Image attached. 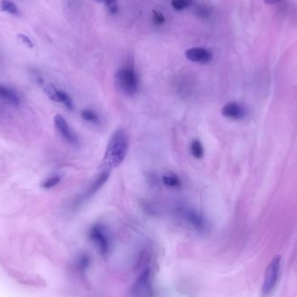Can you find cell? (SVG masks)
Listing matches in <instances>:
<instances>
[{
    "mask_svg": "<svg viewBox=\"0 0 297 297\" xmlns=\"http://www.w3.org/2000/svg\"><path fill=\"white\" fill-rule=\"evenodd\" d=\"M129 149V136L124 129L113 132L106 147L104 164L108 169H115L126 157Z\"/></svg>",
    "mask_w": 297,
    "mask_h": 297,
    "instance_id": "1",
    "label": "cell"
},
{
    "mask_svg": "<svg viewBox=\"0 0 297 297\" xmlns=\"http://www.w3.org/2000/svg\"><path fill=\"white\" fill-rule=\"evenodd\" d=\"M115 82L117 87L125 96H134L139 89V77L132 66L120 68L116 74Z\"/></svg>",
    "mask_w": 297,
    "mask_h": 297,
    "instance_id": "2",
    "label": "cell"
},
{
    "mask_svg": "<svg viewBox=\"0 0 297 297\" xmlns=\"http://www.w3.org/2000/svg\"><path fill=\"white\" fill-rule=\"evenodd\" d=\"M281 268V256H276L269 262L266 268L264 281L262 283V294L263 296H268L274 290L277 283L279 272Z\"/></svg>",
    "mask_w": 297,
    "mask_h": 297,
    "instance_id": "3",
    "label": "cell"
},
{
    "mask_svg": "<svg viewBox=\"0 0 297 297\" xmlns=\"http://www.w3.org/2000/svg\"><path fill=\"white\" fill-rule=\"evenodd\" d=\"M176 213L178 217L185 221L192 227L195 230H204L206 228V220L205 217L195 211V209L185 206V205H179L176 209Z\"/></svg>",
    "mask_w": 297,
    "mask_h": 297,
    "instance_id": "4",
    "label": "cell"
},
{
    "mask_svg": "<svg viewBox=\"0 0 297 297\" xmlns=\"http://www.w3.org/2000/svg\"><path fill=\"white\" fill-rule=\"evenodd\" d=\"M109 176L110 170H105L102 173H100L98 176H96L94 181L90 182L88 188L82 193V195L77 198L76 205H80L81 203H83L88 198L91 197L94 194H96V192L98 191L99 189L102 188L103 186L105 185V183L108 181Z\"/></svg>",
    "mask_w": 297,
    "mask_h": 297,
    "instance_id": "5",
    "label": "cell"
},
{
    "mask_svg": "<svg viewBox=\"0 0 297 297\" xmlns=\"http://www.w3.org/2000/svg\"><path fill=\"white\" fill-rule=\"evenodd\" d=\"M54 124L56 128L58 130L61 137L64 138L69 144L72 145L78 144V138L77 135L74 133L73 131L70 129V125H68L67 121L65 120L63 116L56 115L54 117Z\"/></svg>",
    "mask_w": 297,
    "mask_h": 297,
    "instance_id": "6",
    "label": "cell"
},
{
    "mask_svg": "<svg viewBox=\"0 0 297 297\" xmlns=\"http://www.w3.org/2000/svg\"><path fill=\"white\" fill-rule=\"evenodd\" d=\"M185 57L188 60L194 63L205 64H209L212 60L213 54L208 49L193 47L185 51Z\"/></svg>",
    "mask_w": 297,
    "mask_h": 297,
    "instance_id": "7",
    "label": "cell"
},
{
    "mask_svg": "<svg viewBox=\"0 0 297 297\" xmlns=\"http://www.w3.org/2000/svg\"><path fill=\"white\" fill-rule=\"evenodd\" d=\"M222 114L227 119L232 120H241L248 115V111L241 104L236 102L228 103L223 107Z\"/></svg>",
    "mask_w": 297,
    "mask_h": 297,
    "instance_id": "8",
    "label": "cell"
},
{
    "mask_svg": "<svg viewBox=\"0 0 297 297\" xmlns=\"http://www.w3.org/2000/svg\"><path fill=\"white\" fill-rule=\"evenodd\" d=\"M89 236H90V238L98 245L100 249L106 250L108 248L109 240H108L105 228L101 225H99V224L94 225L89 231Z\"/></svg>",
    "mask_w": 297,
    "mask_h": 297,
    "instance_id": "9",
    "label": "cell"
},
{
    "mask_svg": "<svg viewBox=\"0 0 297 297\" xmlns=\"http://www.w3.org/2000/svg\"><path fill=\"white\" fill-rule=\"evenodd\" d=\"M0 99L10 106L18 107L20 105V98L10 87L0 84Z\"/></svg>",
    "mask_w": 297,
    "mask_h": 297,
    "instance_id": "10",
    "label": "cell"
},
{
    "mask_svg": "<svg viewBox=\"0 0 297 297\" xmlns=\"http://www.w3.org/2000/svg\"><path fill=\"white\" fill-rule=\"evenodd\" d=\"M51 100H53L55 102L62 103L64 104V106L67 108L69 111H73L74 106L72 99L70 97L67 93L61 90L56 88V89L51 93Z\"/></svg>",
    "mask_w": 297,
    "mask_h": 297,
    "instance_id": "11",
    "label": "cell"
},
{
    "mask_svg": "<svg viewBox=\"0 0 297 297\" xmlns=\"http://www.w3.org/2000/svg\"><path fill=\"white\" fill-rule=\"evenodd\" d=\"M163 182L164 185L169 188H178L182 186L181 179L175 173L168 172L163 176Z\"/></svg>",
    "mask_w": 297,
    "mask_h": 297,
    "instance_id": "12",
    "label": "cell"
},
{
    "mask_svg": "<svg viewBox=\"0 0 297 297\" xmlns=\"http://www.w3.org/2000/svg\"><path fill=\"white\" fill-rule=\"evenodd\" d=\"M190 152L192 156L196 159H201L205 156V148L201 142L197 139H194L190 144Z\"/></svg>",
    "mask_w": 297,
    "mask_h": 297,
    "instance_id": "13",
    "label": "cell"
},
{
    "mask_svg": "<svg viewBox=\"0 0 297 297\" xmlns=\"http://www.w3.org/2000/svg\"><path fill=\"white\" fill-rule=\"evenodd\" d=\"M0 11L4 13H8L12 15H18L19 9L16 4L13 3L11 0H1L0 1Z\"/></svg>",
    "mask_w": 297,
    "mask_h": 297,
    "instance_id": "14",
    "label": "cell"
},
{
    "mask_svg": "<svg viewBox=\"0 0 297 297\" xmlns=\"http://www.w3.org/2000/svg\"><path fill=\"white\" fill-rule=\"evenodd\" d=\"M81 117L84 121L93 124V125H98L100 123V119L96 112L90 109H84L81 112Z\"/></svg>",
    "mask_w": 297,
    "mask_h": 297,
    "instance_id": "15",
    "label": "cell"
},
{
    "mask_svg": "<svg viewBox=\"0 0 297 297\" xmlns=\"http://www.w3.org/2000/svg\"><path fill=\"white\" fill-rule=\"evenodd\" d=\"M96 1L104 4L107 8V10L109 11L112 14H115V13H118L119 7H118L117 0H96Z\"/></svg>",
    "mask_w": 297,
    "mask_h": 297,
    "instance_id": "16",
    "label": "cell"
},
{
    "mask_svg": "<svg viewBox=\"0 0 297 297\" xmlns=\"http://www.w3.org/2000/svg\"><path fill=\"white\" fill-rule=\"evenodd\" d=\"M192 4V0H172L171 5L176 11H182L189 7Z\"/></svg>",
    "mask_w": 297,
    "mask_h": 297,
    "instance_id": "17",
    "label": "cell"
},
{
    "mask_svg": "<svg viewBox=\"0 0 297 297\" xmlns=\"http://www.w3.org/2000/svg\"><path fill=\"white\" fill-rule=\"evenodd\" d=\"M60 180L59 176H52L42 183V188H46V189L53 188L55 186L58 185V183L60 182Z\"/></svg>",
    "mask_w": 297,
    "mask_h": 297,
    "instance_id": "18",
    "label": "cell"
},
{
    "mask_svg": "<svg viewBox=\"0 0 297 297\" xmlns=\"http://www.w3.org/2000/svg\"><path fill=\"white\" fill-rule=\"evenodd\" d=\"M196 13L199 16L205 18V19L210 16V10H209L208 7H206L205 6H198L196 7Z\"/></svg>",
    "mask_w": 297,
    "mask_h": 297,
    "instance_id": "19",
    "label": "cell"
},
{
    "mask_svg": "<svg viewBox=\"0 0 297 297\" xmlns=\"http://www.w3.org/2000/svg\"><path fill=\"white\" fill-rule=\"evenodd\" d=\"M153 20L155 24L157 26L163 25V22H164V16H163V13L155 11L153 13Z\"/></svg>",
    "mask_w": 297,
    "mask_h": 297,
    "instance_id": "20",
    "label": "cell"
},
{
    "mask_svg": "<svg viewBox=\"0 0 297 297\" xmlns=\"http://www.w3.org/2000/svg\"><path fill=\"white\" fill-rule=\"evenodd\" d=\"M18 39H20V41L23 42L25 45H27L30 48L33 47V44H32V40L27 36L25 35V34H19L18 35Z\"/></svg>",
    "mask_w": 297,
    "mask_h": 297,
    "instance_id": "21",
    "label": "cell"
},
{
    "mask_svg": "<svg viewBox=\"0 0 297 297\" xmlns=\"http://www.w3.org/2000/svg\"><path fill=\"white\" fill-rule=\"evenodd\" d=\"M33 75H34V79H35L37 83L40 84V85L44 83V79L42 78V77L40 76V74H39V72H36V71H34V72H33Z\"/></svg>",
    "mask_w": 297,
    "mask_h": 297,
    "instance_id": "22",
    "label": "cell"
},
{
    "mask_svg": "<svg viewBox=\"0 0 297 297\" xmlns=\"http://www.w3.org/2000/svg\"><path fill=\"white\" fill-rule=\"evenodd\" d=\"M281 0H264V2L268 5H275V4L281 2Z\"/></svg>",
    "mask_w": 297,
    "mask_h": 297,
    "instance_id": "23",
    "label": "cell"
}]
</instances>
